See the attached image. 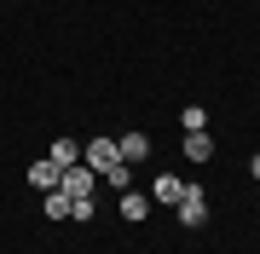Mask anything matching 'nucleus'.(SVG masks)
Returning a JSON list of instances; mask_svg holds the SVG:
<instances>
[{"label":"nucleus","instance_id":"8","mask_svg":"<svg viewBox=\"0 0 260 254\" xmlns=\"http://www.w3.org/2000/svg\"><path fill=\"white\" fill-rule=\"evenodd\" d=\"M185 156H191V162H208V156H214V139H208V127H203V133H185Z\"/></svg>","mask_w":260,"mask_h":254},{"label":"nucleus","instance_id":"6","mask_svg":"<svg viewBox=\"0 0 260 254\" xmlns=\"http://www.w3.org/2000/svg\"><path fill=\"white\" fill-rule=\"evenodd\" d=\"M179 197H185V179H174V173H162L150 185V202H179Z\"/></svg>","mask_w":260,"mask_h":254},{"label":"nucleus","instance_id":"5","mask_svg":"<svg viewBox=\"0 0 260 254\" xmlns=\"http://www.w3.org/2000/svg\"><path fill=\"white\" fill-rule=\"evenodd\" d=\"M58 179H64V168H58L52 156H41L35 168H29V185H35V191H58Z\"/></svg>","mask_w":260,"mask_h":254},{"label":"nucleus","instance_id":"1","mask_svg":"<svg viewBox=\"0 0 260 254\" xmlns=\"http://www.w3.org/2000/svg\"><path fill=\"white\" fill-rule=\"evenodd\" d=\"M174 214L185 220V231H197V226H208V191H203V185H185V197L174 202Z\"/></svg>","mask_w":260,"mask_h":254},{"label":"nucleus","instance_id":"3","mask_svg":"<svg viewBox=\"0 0 260 254\" xmlns=\"http://www.w3.org/2000/svg\"><path fill=\"white\" fill-rule=\"evenodd\" d=\"M58 191H70V197H93V168H87V162H75V168H64V179H58Z\"/></svg>","mask_w":260,"mask_h":254},{"label":"nucleus","instance_id":"9","mask_svg":"<svg viewBox=\"0 0 260 254\" xmlns=\"http://www.w3.org/2000/svg\"><path fill=\"white\" fill-rule=\"evenodd\" d=\"M52 162L58 168H75V162H81V144L75 139H52Z\"/></svg>","mask_w":260,"mask_h":254},{"label":"nucleus","instance_id":"4","mask_svg":"<svg viewBox=\"0 0 260 254\" xmlns=\"http://www.w3.org/2000/svg\"><path fill=\"white\" fill-rule=\"evenodd\" d=\"M116 151H121V162H127V168H139V162L150 156V133H121Z\"/></svg>","mask_w":260,"mask_h":254},{"label":"nucleus","instance_id":"10","mask_svg":"<svg viewBox=\"0 0 260 254\" xmlns=\"http://www.w3.org/2000/svg\"><path fill=\"white\" fill-rule=\"evenodd\" d=\"M70 208H75L70 191H47V220H70Z\"/></svg>","mask_w":260,"mask_h":254},{"label":"nucleus","instance_id":"11","mask_svg":"<svg viewBox=\"0 0 260 254\" xmlns=\"http://www.w3.org/2000/svg\"><path fill=\"white\" fill-rule=\"evenodd\" d=\"M179 127H185V133H203V127H208V110H203V104H185V116H179Z\"/></svg>","mask_w":260,"mask_h":254},{"label":"nucleus","instance_id":"12","mask_svg":"<svg viewBox=\"0 0 260 254\" xmlns=\"http://www.w3.org/2000/svg\"><path fill=\"white\" fill-rule=\"evenodd\" d=\"M104 179H110V185H116V191H133V168H127V162H116V168H110V173H104Z\"/></svg>","mask_w":260,"mask_h":254},{"label":"nucleus","instance_id":"2","mask_svg":"<svg viewBox=\"0 0 260 254\" xmlns=\"http://www.w3.org/2000/svg\"><path fill=\"white\" fill-rule=\"evenodd\" d=\"M81 162H87V168H99V173H110L116 162H121V151H116V139H104V133H93V139L81 144Z\"/></svg>","mask_w":260,"mask_h":254},{"label":"nucleus","instance_id":"7","mask_svg":"<svg viewBox=\"0 0 260 254\" xmlns=\"http://www.w3.org/2000/svg\"><path fill=\"white\" fill-rule=\"evenodd\" d=\"M121 220H150V197H139V191H121Z\"/></svg>","mask_w":260,"mask_h":254},{"label":"nucleus","instance_id":"13","mask_svg":"<svg viewBox=\"0 0 260 254\" xmlns=\"http://www.w3.org/2000/svg\"><path fill=\"white\" fill-rule=\"evenodd\" d=\"M249 179H260V151H254V156H249Z\"/></svg>","mask_w":260,"mask_h":254}]
</instances>
